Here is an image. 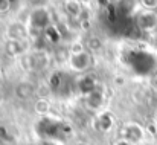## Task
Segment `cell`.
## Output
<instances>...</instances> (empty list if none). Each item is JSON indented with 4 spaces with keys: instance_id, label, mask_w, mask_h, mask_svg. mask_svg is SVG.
<instances>
[{
    "instance_id": "cell-8",
    "label": "cell",
    "mask_w": 157,
    "mask_h": 145,
    "mask_svg": "<svg viewBox=\"0 0 157 145\" xmlns=\"http://www.w3.org/2000/svg\"><path fill=\"white\" fill-rule=\"evenodd\" d=\"M6 52L9 55H20V53H23V45H21V41H12V40H9L8 45H6Z\"/></svg>"
},
{
    "instance_id": "cell-12",
    "label": "cell",
    "mask_w": 157,
    "mask_h": 145,
    "mask_svg": "<svg viewBox=\"0 0 157 145\" xmlns=\"http://www.w3.org/2000/svg\"><path fill=\"white\" fill-rule=\"evenodd\" d=\"M144 5H145V6H156L157 2H145Z\"/></svg>"
},
{
    "instance_id": "cell-9",
    "label": "cell",
    "mask_w": 157,
    "mask_h": 145,
    "mask_svg": "<svg viewBox=\"0 0 157 145\" xmlns=\"http://www.w3.org/2000/svg\"><path fill=\"white\" fill-rule=\"evenodd\" d=\"M35 112L40 115H46L49 112V102L46 99H38L35 104Z\"/></svg>"
},
{
    "instance_id": "cell-10",
    "label": "cell",
    "mask_w": 157,
    "mask_h": 145,
    "mask_svg": "<svg viewBox=\"0 0 157 145\" xmlns=\"http://www.w3.org/2000/svg\"><path fill=\"white\" fill-rule=\"evenodd\" d=\"M11 2H8V0H2L0 2V12H6V11H9L11 9Z\"/></svg>"
},
{
    "instance_id": "cell-7",
    "label": "cell",
    "mask_w": 157,
    "mask_h": 145,
    "mask_svg": "<svg viewBox=\"0 0 157 145\" xmlns=\"http://www.w3.org/2000/svg\"><path fill=\"white\" fill-rule=\"evenodd\" d=\"M64 11L70 17H79V14L82 12V8L79 2H64Z\"/></svg>"
},
{
    "instance_id": "cell-3",
    "label": "cell",
    "mask_w": 157,
    "mask_h": 145,
    "mask_svg": "<svg viewBox=\"0 0 157 145\" xmlns=\"http://www.w3.org/2000/svg\"><path fill=\"white\" fill-rule=\"evenodd\" d=\"M122 138H124V141L134 145L144 138V130L137 124H128V125H125V128H122Z\"/></svg>"
},
{
    "instance_id": "cell-13",
    "label": "cell",
    "mask_w": 157,
    "mask_h": 145,
    "mask_svg": "<svg viewBox=\"0 0 157 145\" xmlns=\"http://www.w3.org/2000/svg\"><path fill=\"white\" fill-rule=\"evenodd\" d=\"M73 145H87V144H84V142H76V144H73Z\"/></svg>"
},
{
    "instance_id": "cell-1",
    "label": "cell",
    "mask_w": 157,
    "mask_h": 145,
    "mask_svg": "<svg viewBox=\"0 0 157 145\" xmlns=\"http://www.w3.org/2000/svg\"><path fill=\"white\" fill-rule=\"evenodd\" d=\"M69 64L75 72H84L92 66V57L86 50L78 52V53H72L69 58Z\"/></svg>"
},
{
    "instance_id": "cell-2",
    "label": "cell",
    "mask_w": 157,
    "mask_h": 145,
    "mask_svg": "<svg viewBox=\"0 0 157 145\" xmlns=\"http://www.w3.org/2000/svg\"><path fill=\"white\" fill-rule=\"evenodd\" d=\"M29 22L34 28L37 29H44V28H49L51 25V14L46 8H37L31 12L29 15Z\"/></svg>"
},
{
    "instance_id": "cell-4",
    "label": "cell",
    "mask_w": 157,
    "mask_h": 145,
    "mask_svg": "<svg viewBox=\"0 0 157 145\" xmlns=\"http://www.w3.org/2000/svg\"><path fill=\"white\" fill-rule=\"evenodd\" d=\"M137 26L142 31H153L157 26V14L154 11H144L137 17Z\"/></svg>"
},
{
    "instance_id": "cell-11",
    "label": "cell",
    "mask_w": 157,
    "mask_h": 145,
    "mask_svg": "<svg viewBox=\"0 0 157 145\" xmlns=\"http://www.w3.org/2000/svg\"><path fill=\"white\" fill-rule=\"evenodd\" d=\"M116 145H133V144H130V142H127V141H124V139H121V141H119V142H117V144Z\"/></svg>"
},
{
    "instance_id": "cell-5",
    "label": "cell",
    "mask_w": 157,
    "mask_h": 145,
    "mask_svg": "<svg viewBox=\"0 0 157 145\" xmlns=\"http://www.w3.org/2000/svg\"><path fill=\"white\" fill-rule=\"evenodd\" d=\"M8 37L12 41H21L28 37V26L20 22H14L8 26Z\"/></svg>"
},
{
    "instance_id": "cell-6",
    "label": "cell",
    "mask_w": 157,
    "mask_h": 145,
    "mask_svg": "<svg viewBox=\"0 0 157 145\" xmlns=\"http://www.w3.org/2000/svg\"><path fill=\"white\" fill-rule=\"evenodd\" d=\"M34 93H35V86L29 81H21L15 87V95L20 99H29Z\"/></svg>"
}]
</instances>
